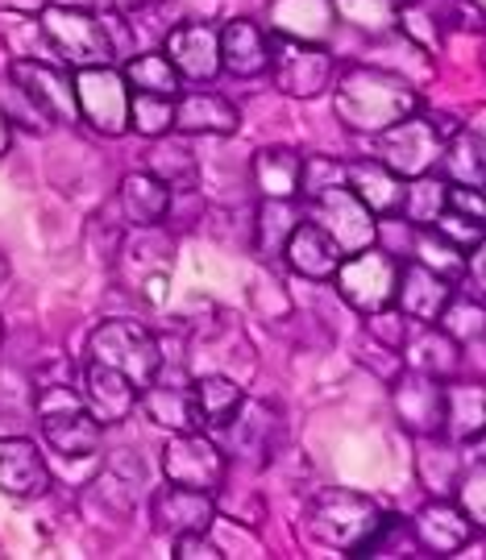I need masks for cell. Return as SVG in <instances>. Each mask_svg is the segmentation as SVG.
<instances>
[{
  "label": "cell",
  "instance_id": "5b68a950",
  "mask_svg": "<svg viewBox=\"0 0 486 560\" xmlns=\"http://www.w3.org/2000/svg\"><path fill=\"white\" fill-rule=\"evenodd\" d=\"M88 361H101L108 370H117L146 390L154 374L162 370V345L159 337L138 320H104L92 337H88Z\"/></svg>",
  "mask_w": 486,
  "mask_h": 560
},
{
  "label": "cell",
  "instance_id": "e0dca14e",
  "mask_svg": "<svg viewBox=\"0 0 486 560\" xmlns=\"http://www.w3.org/2000/svg\"><path fill=\"white\" fill-rule=\"evenodd\" d=\"M80 395H83V407L92 411V420L101 423V428H108V423H125L134 416L142 390L125 378V374H117V370H108L101 361H88Z\"/></svg>",
  "mask_w": 486,
  "mask_h": 560
},
{
  "label": "cell",
  "instance_id": "44dd1931",
  "mask_svg": "<svg viewBox=\"0 0 486 560\" xmlns=\"http://www.w3.org/2000/svg\"><path fill=\"white\" fill-rule=\"evenodd\" d=\"M345 187H349L379 221H391V217H400V208H404L407 179H400V175H395L391 166H383L379 159H358V162H345Z\"/></svg>",
  "mask_w": 486,
  "mask_h": 560
},
{
  "label": "cell",
  "instance_id": "74e56055",
  "mask_svg": "<svg viewBox=\"0 0 486 560\" xmlns=\"http://www.w3.org/2000/svg\"><path fill=\"white\" fill-rule=\"evenodd\" d=\"M437 324L458 345H478V340H486V303L474 300V295H449Z\"/></svg>",
  "mask_w": 486,
  "mask_h": 560
},
{
  "label": "cell",
  "instance_id": "484cf974",
  "mask_svg": "<svg viewBox=\"0 0 486 560\" xmlns=\"http://www.w3.org/2000/svg\"><path fill=\"white\" fill-rule=\"evenodd\" d=\"M138 402L146 407V416L166 428V432H196L200 428V416H196V399H192V386L187 382H175L166 374H154V382L146 386Z\"/></svg>",
  "mask_w": 486,
  "mask_h": 560
},
{
  "label": "cell",
  "instance_id": "8d00e7d4",
  "mask_svg": "<svg viewBox=\"0 0 486 560\" xmlns=\"http://www.w3.org/2000/svg\"><path fill=\"white\" fill-rule=\"evenodd\" d=\"M412 187L404 191V208H400V217H404L412 229H432V221L441 217V208H445V196H449V179H432V175H420V179H407Z\"/></svg>",
  "mask_w": 486,
  "mask_h": 560
},
{
  "label": "cell",
  "instance_id": "3957f363",
  "mask_svg": "<svg viewBox=\"0 0 486 560\" xmlns=\"http://www.w3.org/2000/svg\"><path fill=\"white\" fill-rule=\"evenodd\" d=\"M38 423L46 444L67 460H83L101 453V423L83 407L80 386L71 382H42L38 386Z\"/></svg>",
  "mask_w": 486,
  "mask_h": 560
},
{
  "label": "cell",
  "instance_id": "83f0119b",
  "mask_svg": "<svg viewBox=\"0 0 486 560\" xmlns=\"http://www.w3.org/2000/svg\"><path fill=\"white\" fill-rule=\"evenodd\" d=\"M121 212H125V224H134V229H159L171 217V187L159 175H150V171L125 175Z\"/></svg>",
  "mask_w": 486,
  "mask_h": 560
},
{
  "label": "cell",
  "instance_id": "836d02e7",
  "mask_svg": "<svg viewBox=\"0 0 486 560\" xmlns=\"http://www.w3.org/2000/svg\"><path fill=\"white\" fill-rule=\"evenodd\" d=\"M486 432V390L470 382L445 386V436L453 444H470Z\"/></svg>",
  "mask_w": 486,
  "mask_h": 560
},
{
  "label": "cell",
  "instance_id": "4fadbf2b",
  "mask_svg": "<svg viewBox=\"0 0 486 560\" xmlns=\"http://www.w3.org/2000/svg\"><path fill=\"white\" fill-rule=\"evenodd\" d=\"M391 407L412 436H445V378L404 365L391 378Z\"/></svg>",
  "mask_w": 486,
  "mask_h": 560
},
{
  "label": "cell",
  "instance_id": "816d5d0a",
  "mask_svg": "<svg viewBox=\"0 0 486 560\" xmlns=\"http://www.w3.org/2000/svg\"><path fill=\"white\" fill-rule=\"evenodd\" d=\"M4 279H9V261H4V254H0V287H4Z\"/></svg>",
  "mask_w": 486,
  "mask_h": 560
},
{
  "label": "cell",
  "instance_id": "b9f144b4",
  "mask_svg": "<svg viewBox=\"0 0 486 560\" xmlns=\"http://www.w3.org/2000/svg\"><path fill=\"white\" fill-rule=\"evenodd\" d=\"M333 13L349 21V25H358V30L383 34L400 18V4L395 0H333Z\"/></svg>",
  "mask_w": 486,
  "mask_h": 560
},
{
  "label": "cell",
  "instance_id": "7a4b0ae2",
  "mask_svg": "<svg viewBox=\"0 0 486 560\" xmlns=\"http://www.w3.org/2000/svg\"><path fill=\"white\" fill-rule=\"evenodd\" d=\"M386 511L366 494L354 490H321L308 502L304 532L316 544L345 552V557H366V548L374 540V532L383 527Z\"/></svg>",
  "mask_w": 486,
  "mask_h": 560
},
{
  "label": "cell",
  "instance_id": "681fc988",
  "mask_svg": "<svg viewBox=\"0 0 486 560\" xmlns=\"http://www.w3.org/2000/svg\"><path fill=\"white\" fill-rule=\"evenodd\" d=\"M117 13H134V9H146V4H154V0H108Z\"/></svg>",
  "mask_w": 486,
  "mask_h": 560
},
{
  "label": "cell",
  "instance_id": "4316f807",
  "mask_svg": "<svg viewBox=\"0 0 486 560\" xmlns=\"http://www.w3.org/2000/svg\"><path fill=\"white\" fill-rule=\"evenodd\" d=\"M238 125H242V113L217 92H183L175 101V129L180 133L229 138V133H238Z\"/></svg>",
  "mask_w": 486,
  "mask_h": 560
},
{
  "label": "cell",
  "instance_id": "5bb4252c",
  "mask_svg": "<svg viewBox=\"0 0 486 560\" xmlns=\"http://www.w3.org/2000/svg\"><path fill=\"white\" fill-rule=\"evenodd\" d=\"M162 55L180 71V80L212 83L221 75V34L208 21H180V25H171Z\"/></svg>",
  "mask_w": 486,
  "mask_h": 560
},
{
  "label": "cell",
  "instance_id": "ba28073f",
  "mask_svg": "<svg viewBox=\"0 0 486 560\" xmlns=\"http://www.w3.org/2000/svg\"><path fill=\"white\" fill-rule=\"evenodd\" d=\"M76 104L80 117L104 133V138H121L129 133V83L113 62L101 67H80L76 75Z\"/></svg>",
  "mask_w": 486,
  "mask_h": 560
},
{
  "label": "cell",
  "instance_id": "2e32d148",
  "mask_svg": "<svg viewBox=\"0 0 486 560\" xmlns=\"http://www.w3.org/2000/svg\"><path fill=\"white\" fill-rule=\"evenodd\" d=\"M212 520H217V494H208V490L166 481L154 494V527L171 540L187 536V532H208Z\"/></svg>",
  "mask_w": 486,
  "mask_h": 560
},
{
  "label": "cell",
  "instance_id": "f907efd6",
  "mask_svg": "<svg viewBox=\"0 0 486 560\" xmlns=\"http://www.w3.org/2000/svg\"><path fill=\"white\" fill-rule=\"evenodd\" d=\"M466 125H470V129H474V133H478V138L486 141V108H478V113H474V117H470Z\"/></svg>",
  "mask_w": 486,
  "mask_h": 560
},
{
  "label": "cell",
  "instance_id": "1f68e13d",
  "mask_svg": "<svg viewBox=\"0 0 486 560\" xmlns=\"http://www.w3.org/2000/svg\"><path fill=\"white\" fill-rule=\"evenodd\" d=\"M192 399H196V416H200V428L208 432H221L224 423L238 416L245 390L238 378L229 374H200L192 382Z\"/></svg>",
  "mask_w": 486,
  "mask_h": 560
},
{
  "label": "cell",
  "instance_id": "f546056e",
  "mask_svg": "<svg viewBox=\"0 0 486 560\" xmlns=\"http://www.w3.org/2000/svg\"><path fill=\"white\" fill-rule=\"evenodd\" d=\"M441 171H445L449 183H458V187H486V141L470 129L466 120L453 129L445 138V150H441V162H437Z\"/></svg>",
  "mask_w": 486,
  "mask_h": 560
},
{
  "label": "cell",
  "instance_id": "6da1fadb",
  "mask_svg": "<svg viewBox=\"0 0 486 560\" xmlns=\"http://www.w3.org/2000/svg\"><path fill=\"white\" fill-rule=\"evenodd\" d=\"M333 104L345 129L374 138L386 125L412 117L420 108V92L412 88V80L383 71V67H345Z\"/></svg>",
  "mask_w": 486,
  "mask_h": 560
},
{
  "label": "cell",
  "instance_id": "f6af8a7d",
  "mask_svg": "<svg viewBox=\"0 0 486 560\" xmlns=\"http://www.w3.org/2000/svg\"><path fill=\"white\" fill-rule=\"evenodd\" d=\"M224 552L208 540V532H187L175 536V560H221Z\"/></svg>",
  "mask_w": 486,
  "mask_h": 560
},
{
  "label": "cell",
  "instance_id": "f5cc1de1",
  "mask_svg": "<svg viewBox=\"0 0 486 560\" xmlns=\"http://www.w3.org/2000/svg\"><path fill=\"white\" fill-rule=\"evenodd\" d=\"M0 345H4V320H0Z\"/></svg>",
  "mask_w": 486,
  "mask_h": 560
},
{
  "label": "cell",
  "instance_id": "60d3db41",
  "mask_svg": "<svg viewBox=\"0 0 486 560\" xmlns=\"http://www.w3.org/2000/svg\"><path fill=\"white\" fill-rule=\"evenodd\" d=\"M416 261H425L428 270L445 275L449 282L466 270V254L458 245H449L437 229H416Z\"/></svg>",
  "mask_w": 486,
  "mask_h": 560
},
{
  "label": "cell",
  "instance_id": "9c48e42d",
  "mask_svg": "<svg viewBox=\"0 0 486 560\" xmlns=\"http://www.w3.org/2000/svg\"><path fill=\"white\" fill-rule=\"evenodd\" d=\"M284 96L296 101H312L321 96L324 88L333 83V55L324 50L321 42H300V38H279L270 42V67H266Z\"/></svg>",
  "mask_w": 486,
  "mask_h": 560
},
{
  "label": "cell",
  "instance_id": "cb8c5ba5",
  "mask_svg": "<svg viewBox=\"0 0 486 560\" xmlns=\"http://www.w3.org/2000/svg\"><path fill=\"white\" fill-rule=\"evenodd\" d=\"M287 266L300 275V279H312V282H324L337 275V266H342V245L324 233L316 221H300L296 224V233L287 237V249H284Z\"/></svg>",
  "mask_w": 486,
  "mask_h": 560
},
{
  "label": "cell",
  "instance_id": "c3c4849f",
  "mask_svg": "<svg viewBox=\"0 0 486 560\" xmlns=\"http://www.w3.org/2000/svg\"><path fill=\"white\" fill-rule=\"evenodd\" d=\"M9 141H13V133H9V113L0 108V154H9Z\"/></svg>",
  "mask_w": 486,
  "mask_h": 560
},
{
  "label": "cell",
  "instance_id": "8992f818",
  "mask_svg": "<svg viewBox=\"0 0 486 560\" xmlns=\"http://www.w3.org/2000/svg\"><path fill=\"white\" fill-rule=\"evenodd\" d=\"M337 295L345 307L358 316H379L395 307V287H400V258L383 245H366L358 254H345L337 266Z\"/></svg>",
  "mask_w": 486,
  "mask_h": 560
},
{
  "label": "cell",
  "instance_id": "d4e9b609",
  "mask_svg": "<svg viewBox=\"0 0 486 560\" xmlns=\"http://www.w3.org/2000/svg\"><path fill=\"white\" fill-rule=\"evenodd\" d=\"M221 34V71L238 75V80H254L270 67V38L263 34L258 21H229Z\"/></svg>",
  "mask_w": 486,
  "mask_h": 560
},
{
  "label": "cell",
  "instance_id": "7bdbcfd3",
  "mask_svg": "<svg viewBox=\"0 0 486 560\" xmlns=\"http://www.w3.org/2000/svg\"><path fill=\"white\" fill-rule=\"evenodd\" d=\"M453 494H458V506L466 511V520L486 532V460L478 469H470V474L458 478V490H453Z\"/></svg>",
  "mask_w": 486,
  "mask_h": 560
},
{
  "label": "cell",
  "instance_id": "4dcf8cb0",
  "mask_svg": "<svg viewBox=\"0 0 486 560\" xmlns=\"http://www.w3.org/2000/svg\"><path fill=\"white\" fill-rule=\"evenodd\" d=\"M254 183L263 200H296L304 187V159L287 145H270L254 154Z\"/></svg>",
  "mask_w": 486,
  "mask_h": 560
},
{
  "label": "cell",
  "instance_id": "f1b7e54d",
  "mask_svg": "<svg viewBox=\"0 0 486 560\" xmlns=\"http://www.w3.org/2000/svg\"><path fill=\"white\" fill-rule=\"evenodd\" d=\"M333 0H270L275 34L300 42H324L333 30Z\"/></svg>",
  "mask_w": 486,
  "mask_h": 560
},
{
  "label": "cell",
  "instance_id": "9a60e30c",
  "mask_svg": "<svg viewBox=\"0 0 486 560\" xmlns=\"http://www.w3.org/2000/svg\"><path fill=\"white\" fill-rule=\"evenodd\" d=\"M279 432H284V423H279V411H275V407L242 399L238 416L221 428L224 457L233 453V457L266 460L270 453H275V444H279Z\"/></svg>",
  "mask_w": 486,
  "mask_h": 560
},
{
  "label": "cell",
  "instance_id": "d6986e66",
  "mask_svg": "<svg viewBox=\"0 0 486 560\" xmlns=\"http://www.w3.org/2000/svg\"><path fill=\"white\" fill-rule=\"evenodd\" d=\"M453 295V282L437 270H428L425 261H407L400 266V287H395V307L404 320H420V324H437L441 307Z\"/></svg>",
  "mask_w": 486,
  "mask_h": 560
},
{
  "label": "cell",
  "instance_id": "db71d44e",
  "mask_svg": "<svg viewBox=\"0 0 486 560\" xmlns=\"http://www.w3.org/2000/svg\"><path fill=\"white\" fill-rule=\"evenodd\" d=\"M483 191H486V187H483Z\"/></svg>",
  "mask_w": 486,
  "mask_h": 560
},
{
  "label": "cell",
  "instance_id": "d590c367",
  "mask_svg": "<svg viewBox=\"0 0 486 560\" xmlns=\"http://www.w3.org/2000/svg\"><path fill=\"white\" fill-rule=\"evenodd\" d=\"M129 129L142 138L159 141L175 129V96H154V92H129Z\"/></svg>",
  "mask_w": 486,
  "mask_h": 560
},
{
  "label": "cell",
  "instance_id": "7402d4cb",
  "mask_svg": "<svg viewBox=\"0 0 486 560\" xmlns=\"http://www.w3.org/2000/svg\"><path fill=\"white\" fill-rule=\"evenodd\" d=\"M404 365L407 370H420V374H432V378H453L458 365H462V345L449 337L441 324L407 320Z\"/></svg>",
  "mask_w": 486,
  "mask_h": 560
},
{
  "label": "cell",
  "instance_id": "7c38bea8",
  "mask_svg": "<svg viewBox=\"0 0 486 560\" xmlns=\"http://www.w3.org/2000/svg\"><path fill=\"white\" fill-rule=\"evenodd\" d=\"M9 75H13V88H18V96L42 120H80V104H76V80H67V71L59 67H50V62L42 59H13L9 67Z\"/></svg>",
  "mask_w": 486,
  "mask_h": 560
},
{
  "label": "cell",
  "instance_id": "8fae6325",
  "mask_svg": "<svg viewBox=\"0 0 486 560\" xmlns=\"http://www.w3.org/2000/svg\"><path fill=\"white\" fill-rule=\"evenodd\" d=\"M308 200H312V221L342 245V254H358V249L379 241V217L345 183H333Z\"/></svg>",
  "mask_w": 486,
  "mask_h": 560
},
{
  "label": "cell",
  "instance_id": "52a82bcc",
  "mask_svg": "<svg viewBox=\"0 0 486 560\" xmlns=\"http://www.w3.org/2000/svg\"><path fill=\"white\" fill-rule=\"evenodd\" d=\"M38 18H42V34H46V42H50L67 62H76V67H101V62H113L108 30H104V21L92 18L88 9L46 4Z\"/></svg>",
  "mask_w": 486,
  "mask_h": 560
},
{
  "label": "cell",
  "instance_id": "ffe728a7",
  "mask_svg": "<svg viewBox=\"0 0 486 560\" xmlns=\"http://www.w3.org/2000/svg\"><path fill=\"white\" fill-rule=\"evenodd\" d=\"M412 532H416V544L428 548L432 557H453L462 552L474 536V523L466 520V511L449 499H432L416 511L412 520Z\"/></svg>",
  "mask_w": 486,
  "mask_h": 560
},
{
  "label": "cell",
  "instance_id": "30bf717a",
  "mask_svg": "<svg viewBox=\"0 0 486 560\" xmlns=\"http://www.w3.org/2000/svg\"><path fill=\"white\" fill-rule=\"evenodd\" d=\"M162 474L175 486L217 494L224 486V474H229V457L212 436H204L200 428L196 432H175L162 448Z\"/></svg>",
  "mask_w": 486,
  "mask_h": 560
},
{
  "label": "cell",
  "instance_id": "603a6c76",
  "mask_svg": "<svg viewBox=\"0 0 486 560\" xmlns=\"http://www.w3.org/2000/svg\"><path fill=\"white\" fill-rule=\"evenodd\" d=\"M432 229H437L449 245H458L462 254H470V249L486 237V191L449 183L445 208H441V217L432 221Z\"/></svg>",
  "mask_w": 486,
  "mask_h": 560
},
{
  "label": "cell",
  "instance_id": "ee69618b",
  "mask_svg": "<svg viewBox=\"0 0 486 560\" xmlns=\"http://www.w3.org/2000/svg\"><path fill=\"white\" fill-rule=\"evenodd\" d=\"M333 183H345V162H333V159H312L304 162V187L308 196H316L324 187H333Z\"/></svg>",
  "mask_w": 486,
  "mask_h": 560
},
{
  "label": "cell",
  "instance_id": "7dc6e473",
  "mask_svg": "<svg viewBox=\"0 0 486 560\" xmlns=\"http://www.w3.org/2000/svg\"><path fill=\"white\" fill-rule=\"evenodd\" d=\"M50 0H0V13H18V18H38Z\"/></svg>",
  "mask_w": 486,
  "mask_h": 560
},
{
  "label": "cell",
  "instance_id": "bcb514c9",
  "mask_svg": "<svg viewBox=\"0 0 486 560\" xmlns=\"http://www.w3.org/2000/svg\"><path fill=\"white\" fill-rule=\"evenodd\" d=\"M462 275H466V282H470V295L486 303V237L470 249L466 270H462Z\"/></svg>",
  "mask_w": 486,
  "mask_h": 560
},
{
  "label": "cell",
  "instance_id": "f35d334b",
  "mask_svg": "<svg viewBox=\"0 0 486 560\" xmlns=\"http://www.w3.org/2000/svg\"><path fill=\"white\" fill-rule=\"evenodd\" d=\"M296 224H300V217H296L291 200H263V208H258V254L284 258L287 237L296 233Z\"/></svg>",
  "mask_w": 486,
  "mask_h": 560
},
{
  "label": "cell",
  "instance_id": "ac0fdd59",
  "mask_svg": "<svg viewBox=\"0 0 486 560\" xmlns=\"http://www.w3.org/2000/svg\"><path fill=\"white\" fill-rule=\"evenodd\" d=\"M50 490V465L25 436H0V494L42 499Z\"/></svg>",
  "mask_w": 486,
  "mask_h": 560
},
{
  "label": "cell",
  "instance_id": "e575fe53",
  "mask_svg": "<svg viewBox=\"0 0 486 560\" xmlns=\"http://www.w3.org/2000/svg\"><path fill=\"white\" fill-rule=\"evenodd\" d=\"M125 83L134 88V92H154V96H180V71L171 67L166 55L159 50H146V55H134V59L125 62Z\"/></svg>",
  "mask_w": 486,
  "mask_h": 560
},
{
  "label": "cell",
  "instance_id": "277c9868",
  "mask_svg": "<svg viewBox=\"0 0 486 560\" xmlns=\"http://www.w3.org/2000/svg\"><path fill=\"white\" fill-rule=\"evenodd\" d=\"M462 120L453 117H404L395 125H386L383 133H374V154L383 166H391L400 179H420V175H432L437 162H441V150H445V138L458 129Z\"/></svg>",
  "mask_w": 486,
  "mask_h": 560
},
{
  "label": "cell",
  "instance_id": "d6a6232c",
  "mask_svg": "<svg viewBox=\"0 0 486 560\" xmlns=\"http://www.w3.org/2000/svg\"><path fill=\"white\" fill-rule=\"evenodd\" d=\"M416 474L432 499H449L458 490V478H462V453L453 448L449 436H420Z\"/></svg>",
  "mask_w": 486,
  "mask_h": 560
},
{
  "label": "cell",
  "instance_id": "ab89813d",
  "mask_svg": "<svg viewBox=\"0 0 486 560\" xmlns=\"http://www.w3.org/2000/svg\"><path fill=\"white\" fill-rule=\"evenodd\" d=\"M150 175H159L171 191H192L196 179H200V166L192 159V150L180 145V141H162L159 150L150 154Z\"/></svg>",
  "mask_w": 486,
  "mask_h": 560
}]
</instances>
